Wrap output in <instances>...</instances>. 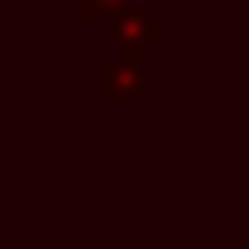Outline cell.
<instances>
[{"instance_id":"3","label":"cell","mask_w":249,"mask_h":249,"mask_svg":"<svg viewBox=\"0 0 249 249\" xmlns=\"http://www.w3.org/2000/svg\"><path fill=\"white\" fill-rule=\"evenodd\" d=\"M139 0H79V18L83 23H111L116 14L134 9Z\"/></svg>"},{"instance_id":"2","label":"cell","mask_w":249,"mask_h":249,"mask_svg":"<svg viewBox=\"0 0 249 249\" xmlns=\"http://www.w3.org/2000/svg\"><path fill=\"white\" fill-rule=\"evenodd\" d=\"M148 83H143V65L134 60H111L102 65V97L111 107H124V102H143Z\"/></svg>"},{"instance_id":"1","label":"cell","mask_w":249,"mask_h":249,"mask_svg":"<svg viewBox=\"0 0 249 249\" xmlns=\"http://www.w3.org/2000/svg\"><path fill=\"white\" fill-rule=\"evenodd\" d=\"M107 28H111V42H116L120 51H124V60H134V65H143V55H148L152 46L166 42V28H161L152 14H143L139 5L124 9V14H116Z\"/></svg>"},{"instance_id":"4","label":"cell","mask_w":249,"mask_h":249,"mask_svg":"<svg viewBox=\"0 0 249 249\" xmlns=\"http://www.w3.org/2000/svg\"><path fill=\"white\" fill-rule=\"evenodd\" d=\"M70 5H79V0H70Z\"/></svg>"}]
</instances>
